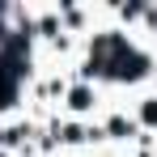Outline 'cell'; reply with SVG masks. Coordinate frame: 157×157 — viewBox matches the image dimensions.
I'll list each match as a JSON object with an SVG mask.
<instances>
[{"mask_svg":"<svg viewBox=\"0 0 157 157\" xmlns=\"http://www.w3.org/2000/svg\"><path fill=\"white\" fill-rule=\"evenodd\" d=\"M89 106V89L81 85V89H72V110H85Z\"/></svg>","mask_w":157,"mask_h":157,"instance_id":"7a4b0ae2","label":"cell"},{"mask_svg":"<svg viewBox=\"0 0 157 157\" xmlns=\"http://www.w3.org/2000/svg\"><path fill=\"white\" fill-rule=\"evenodd\" d=\"M144 123H157V98L144 102Z\"/></svg>","mask_w":157,"mask_h":157,"instance_id":"3957f363","label":"cell"},{"mask_svg":"<svg viewBox=\"0 0 157 157\" xmlns=\"http://www.w3.org/2000/svg\"><path fill=\"white\" fill-rule=\"evenodd\" d=\"M13 77H17V68L0 64V106H9V102H13Z\"/></svg>","mask_w":157,"mask_h":157,"instance_id":"6da1fadb","label":"cell"}]
</instances>
